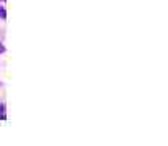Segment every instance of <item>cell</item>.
<instances>
[{"mask_svg": "<svg viewBox=\"0 0 168 146\" xmlns=\"http://www.w3.org/2000/svg\"><path fill=\"white\" fill-rule=\"evenodd\" d=\"M0 16H2V18H5V10H3V8H0Z\"/></svg>", "mask_w": 168, "mask_h": 146, "instance_id": "1", "label": "cell"}, {"mask_svg": "<svg viewBox=\"0 0 168 146\" xmlns=\"http://www.w3.org/2000/svg\"><path fill=\"white\" fill-rule=\"evenodd\" d=\"M0 52H3V45L0 44Z\"/></svg>", "mask_w": 168, "mask_h": 146, "instance_id": "2", "label": "cell"}]
</instances>
